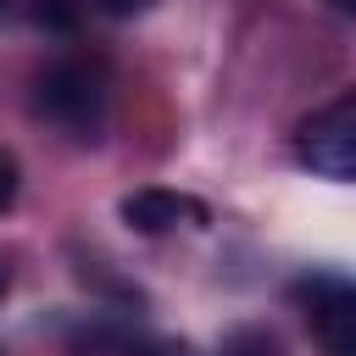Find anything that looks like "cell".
Listing matches in <instances>:
<instances>
[{"label":"cell","instance_id":"6da1fadb","mask_svg":"<svg viewBox=\"0 0 356 356\" xmlns=\"http://www.w3.org/2000/svg\"><path fill=\"white\" fill-rule=\"evenodd\" d=\"M33 111L44 122H56L61 134L72 139H100L106 128V111H111V83H106V67L89 61V56H56L33 72Z\"/></svg>","mask_w":356,"mask_h":356},{"label":"cell","instance_id":"7a4b0ae2","mask_svg":"<svg viewBox=\"0 0 356 356\" xmlns=\"http://www.w3.org/2000/svg\"><path fill=\"white\" fill-rule=\"evenodd\" d=\"M295 156L300 167H312L317 178L350 184L356 178V95H334L323 111H312L295 128Z\"/></svg>","mask_w":356,"mask_h":356},{"label":"cell","instance_id":"3957f363","mask_svg":"<svg viewBox=\"0 0 356 356\" xmlns=\"http://www.w3.org/2000/svg\"><path fill=\"white\" fill-rule=\"evenodd\" d=\"M295 306L323 356H356V289L339 273H312L295 284Z\"/></svg>","mask_w":356,"mask_h":356},{"label":"cell","instance_id":"277c9868","mask_svg":"<svg viewBox=\"0 0 356 356\" xmlns=\"http://www.w3.org/2000/svg\"><path fill=\"white\" fill-rule=\"evenodd\" d=\"M200 217H206V206L178 195V189H134V195H122V222L134 234H167V228L200 222Z\"/></svg>","mask_w":356,"mask_h":356},{"label":"cell","instance_id":"5b68a950","mask_svg":"<svg viewBox=\"0 0 356 356\" xmlns=\"http://www.w3.org/2000/svg\"><path fill=\"white\" fill-rule=\"evenodd\" d=\"M89 6H95L100 17H117V22H122V17H145L156 0H89Z\"/></svg>","mask_w":356,"mask_h":356},{"label":"cell","instance_id":"8992f818","mask_svg":"<svg viewBox=\"0 0 356 356\" xmlns=\"http://www.w3.org/2000/svg\"><path fill=\"white\" fill-rule=\"evenodd\" d=\"M17 184H22V178H17V161H11L6 150H0V211H6L11 200H17Z\"/></svg>","mask_w":356,"mask_h":356},{"label":"cell","instance_id":"52a82bcc","mask_svg":"<svg viewBox=\"0 0 356 356\" xmlns=\"http://www.w3.org/2000/svg\"><path fill=\"white\" fill-rule=\"evenodd\" d=\"M139 356H195V350H184V345H150V350H139Z\"/></svg>","mask_w":356,"mask_h":356},{"label":"cell","instance_id":"ba28073f","mask_svg":"<svg viewBox=\"0 0 356 356\" xmlns=\"http://www.w3.org/2000/svg\"><path fill=\"white\" fill-rule=\"evenodd\" d=\"M323 6H328L334 17H356V0H323Z\"/></svg>","mask_w":356,"mask_h":356},{"label":"cell","instance_id":"9c48e42d","mask_svg":"<svg viewBox=\"0 0 356 356\" xmlns=\"http://www.w3.org/2000/svg\"><path fill=\"white\" fill-rule=\"evenodd\" d=\"M0 6H6V0H0Z\"/></svg>","mask_w":356,"mask_h":356}]
</instances>
